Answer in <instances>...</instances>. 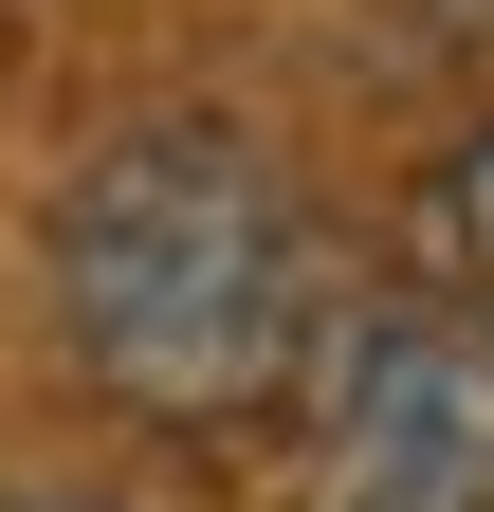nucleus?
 Returning a JSON list of instances; mask_svg holds the SVG:
<instances>
[{"mask_svg": "<svg viewBox=\"0 0 494 512\" xmlns=\"http://www.w3.org/2000/svg\"><path fill=\"white\" fill-rule=\"evenodd\" d=\"M440 256H458V311L494 330V110L458 128V165H440Z\"/></svg>", "mask_w": 494, "mask_h": 512, "instance_id": "nucleus-3", "label": "nucleus"}, {"mask_svg": "<svg viewBox=\"0 0 494 512\" xmlns=\"http://www.w3.org/2000/svg\"><path fill=\"white\" fill-rule=\"evenodd\" d=\"M348 512H494V494H348Z\"/></svg>", "mask_w": 494, "mask_h": 512, "instance_id": "nucleus-4", "label": "nucleus"}, {"mask_svg": "<svg viewBox=\"0 0 494 512\" xmlns=\"http://www.w3.org/2000/svg\"><path fill=\"white\" fill-rule=\"evenodd\" d=\"M0 512H110V494H0Z\"/></svg>", "mask_w": 494, "mask_h": 512, "instance_id": "nucleus-5", "label": "nucleus"}, {"mask_svg": "<svg viewBox=\"0 0 494 512\" xmlns=\"http://www.w3.org/2000/svg\"><path fill=\"white\" fill-rule=\"evenodd\" d=\"M55 348L110 421L147 439H257V421H312L330 330H348V256L330 202L293 183L275 128L238 110H147L55 183Z\"/></svg>", "mask_w": 494, "mask_h": 512, "instance_id": "nucleus-1", "label": "nucleus"}, {"mask_svg": "<svg viewBox=\"0 0 494 512\" xmlns=\"http://www.w3.org/2000/svg\"><path fill=\"white\" fill-rule=\"evenodd\" d=\"M348 494H494V330L458 293H366L312 384Z\"/></svg>", "mask_w": 494, "mask_h": 512, "instance_id": "nucleus-2", "label": "nucleus"}]
</instances>
